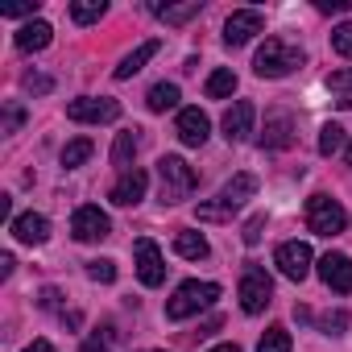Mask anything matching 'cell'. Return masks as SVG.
I'll use <instances>...</instances> for the list:
<instances>
[{
	"label": "cell",
	"mask_w": 352,
	"mask_h": 352,
	"mask_svg": "<svg viewBox=\"0 0 352 352\" xmlns=\"http://www.w3.org/2000/svg\"><path fill=\"white\" fill-rule=\"evenodd\" d=\"M21 120H25V112L13 104V108H9V133H17V129H21Z\"/></svg>",
	"instance_id": "ab89813d"
},
{
	"label": "cell",
	"mask_w": 352,
	"mask_h": 352,
	"mask_svg": "<svg viewBox=\"0 0 352 352\" xmlns=\"http://www.w3.org/2000/svg\"><path fill=\"white\" fill-rule=\"evenodd\" d=\"M331 46H336V54L352 58V21H344V25L331 30Z\"/></svg>",
	"instance_id": "4dcf8cb0"
},
{
	"label": "cell",
	"mask_w": 352,
	"mask_h": 352,
	"mask_svg": "<svg viewBox=\"0 0 352 352\" xmlns=\"http://www.w3.org/2000/svg\"><path fill=\"white\" fill-rule=\"evenodd\" d=\"M241 307H245V315H261L270 302H274V278L265 274V270H257V265H249L245 274H241Z\"/></svg>",
	"instance_id": "5b68a950"
},
{
	"label": "cell",
	"mask_w": 352,
	"mask_h": 352,
	"mask_svg": "<svg viewBox=\"0 0 352 352\" xmlns=\"http://www.w3.org/2000/svg\"><path fill=\"white\" fill-rule=\"evenodd\" d=\"M157 50H162V42H157V38H153V42H141L133 54H124V58H120V67H116V79H133V75H137V71H141V67H145V63H149Z\"/></svg>",
	"instance_id": "d6986e66"
},
{
	"label": "cell",
	"mask_w": 352,
	"mask_h": 352,
	"mask_svg": "<svg viewBox=\"0 0 352 352\" xmlns=\"http://www.w3.org/2000/svg\"><path fill=\"white\" fill-rule=\"evenodd\" d=\"M290 141H294V116H290V112H270V116H265L261 145H265V149H286Z\"/></svg>",
	"instance_id": "9a60e30c"
},
{
	"label": "cell",
	"mask_w": 352,
	"mask_h": 352,
	"mask_svg": "<svg viewBox=\"0 0 352 352\" xmlns=\"http://www.w3.org/2000/svg\"><path fill=\"white\" fill-rule=\"evenodd\" d=\"M87 278H91V282H116V261H108V257L87 261Z\"/></svg>",
	"instance_id": "f546056e"
},
{
	"label": "cell",
	"mask_w": 352,
	"mask_h": 352,
	"mask_svg": "<svg viewBox=\"0 0 352 352\" xmlns=\"http://www.w3.org/2000/svg\"><path fill=\"white\" fill-rule=\"evenodd\" d=\"M13 236H17L21 245H42V241L50 236V224H46V216L25 212V216H17V220H13Z\"/></svg>",
	"instance_id": "2e32d148"
},
{
	"label": "cell",
	"mask_w": 352,
	"mask_h": 352,
	"mask_svg": "<svg viewBox=\"0 0 352 352\" xmlns=\"http://www.w3.org/2000/svg\"><path fill=\"white\" fill-rule=\"evenodd\" d=\"M261 228H265V216H253V220L245 224V232H241L245 245H257V241H261Z\"/></svg>",
	"instance_id": "d590c367"
},
{
	"label": "cell",
	"mask_w": 352,
	"mask_h": 352,
	"mask_svg": "<svg viewBox=\"0 0 352 352\" xmlns=\"http://www.w3.org/2000/svg\"><path fill=\"white\" fill-rule=\"evenodd\" d=\"M174 253L187 257V261H204L212 249H208V241L199 232H179V236H174Z\"/></svg>",
	"instance_id": "ffe728a7"
},
{
	"label": "cell",
	"mask_w": 352,
	"mask_h": 352,
	"mask_svg": "<svg viewBox=\"0 0 352 352\" xmlns=\"http://www.w3.org/2000/svg\"><path fill=\"white\" fill-rule=\"evenodd\" d=\"M79 352H112V327H104V336L96 331V336H91V340H87Z\"/></svg>",
	"instance_id": "836d02e7"
},
{
	"label": "cell",
	"mask_w": 352,
	"mask_h": 352,
	"mask_svg": "<svg viewBox=\"0 0 352 352\" xmlns=\"http://www.w3.org/2000/svg\"><path fill=\"white\" fill-rule=\"evenodd\" d=\"M319 327H323L327 336H340V331L348 327V311H327V315L319 319Z\"/></svg>",
	"instance_id": "1f68e13d"
},
{
	"label": "cell",
	"mask_w": 352,
	"mask_h": 352,
	"mask_svg": "<svg viewBox=\"0 0 352 352\" xmlns=\"http://www.w3.org/2000/svg\"><path fill=\"white\" fill-rule=\"evenodd\" d=\"M253 195H257V174H236V179H228V183H224L220 204L241 208V204H245V199H253Z\"/></svg>",
	"instance_id": "e0dca14e"
},
{
	"label": "cell",
	"mask_w": 352,
	"mask_h": 352,
	"mask_svg": "<svg viewBox=\"0 0 352 352\" xmlns=\"http://www.w3.org/2000/svg\"><path fill=\"white\" fill-rule=\"evenodd\" d=\"M91 149H96V145H91L87 137H75V141H67V149H63V166H67V170L83 166V162L91 157Z\"/></svg>",
	"instance_id": "4316f807"
},
{
	"label": "cell",
	"mask_w": 352,
	"mask_h": 352,
	"mask_svg": "<svg viewBox=\"0 0 352 352\" xmlns=\"http://www.w3.org/2000/svg\"><path fill=\"white\" fill-rule=\"evenodd\" d=\"M294 344H290V331L282 327V323H274L265 336H261V344H257V352H290Z\"/></svg>",
	"instance_id": "83f0119b"
},
{
	"label": "cell",
	"mask_w": 352,
	"mask_h": 352,
	"mask_svg": "<svg viewBox=\"0 0 352 352\" xmlns=\"http://www.w3.org/2000/svg\"><path fill=\"white\" fill-rule=\"evenodd\" d=\"M265 30V17L257 13V9H236L228 21H224V42L228 46H245L253 34H261Z\"/></svg>",
	"instance_id": "8fae6325"
},
{
	"label": "cell",
	"mask_w": 352,
	"mask_h": 352,
	"mask_svg": "<svg viewBox=\"0 0 352 352\" xmlns=\"http://www.w3.org/2000/svg\"><path fill=\"white\" fill-rule=\"evenodd\" d=\"M348 166H352V145H348Z\"/></svg>",
	"instance_id": "ee69618b"
},
{
	"label": "cell",
	"mask_w": 352,
	"mask_h": 352,
	"mask_svg": "<svg viewBox=\"0 0 352 352\" xmlns=\"http://www.w3.org/2000/svg\"><path fill=\"white\" fill-rule=\"evenodd\" d=\"M220 298V286L216 282H183L174 290V298L166 302V319H191L195 311L212 307Z\"/></svg>",
	"instance_id": "3957f363"
},
{
	"label": "cell",
	"mask_w": 352,
	"mask_h": 352,
	"mask_svg": "<svg viewBox=\"0 0 352 352\" xmlns=\"http://www.w3.org/2000/svg\"><path fill=\"white\" fill-rule=\"evenodd\" d=\"M137 129H124V133H116V145H112V166H129L133 157H137Z\"/></svg>",
	"instance_id": "cb8c5ba5"
},
{
	"label": "cell",
	"mask_w": 352,
	"mask_h": 352,
	"mask_svg": "<svg viewBox=\"0 0 352 352\" xmlns=\"http://www.w3.org/2000/svg\"><path fill=\"white\" fill-rule=\"evenodd\" d=\"M25 87L38 91V96H46V91L54 87V79H50V75H25Z\"/></svg>",
	"instance_id": "8d00e7d4"
},
{
	"label": "cell",
	"mask_w": 352,
	"mask_h": 352,
	"mask_svg": "<svg viewBox=\"0 0 352 352\" xmlns=\"http://www.w3.org/2000/svg\"><path fill=\"white\" fill-rule=\"evenodd\" d=\"M204 91H208L212 100H224V96H232V91H236V75H232L228 67H220V71H212V75H208Z\"/></svg>",
	"instance_id": "603a6c76"
},
{
	"label": "cell",
	"mask_w": 352,
	"mask_h": 352,
	"mask_svg": "<svg viewBox=\"0 0 352 352\" xmlns=\"http://www.w3.org/2000/svg\"><path fill=\"white\" fill-rule=\"evenodd\" d=\"M50 38H54V30H50L46 21H30V25H21V30H17V50H25V54L46 50V46H50Z\"/></svg>",
	"instance_id": "ac0fdd59"
},
{
	"label": "cell",
	"mask_w": 352,
	"mask_h": 352,
	"mask_svg": "<svg viewBox=\"0 0 352 352\" xmlns=\"http://www.w3.org/2000/svg\"><path fill=\"white\" fill-rule=\"evenodd\" d=\"M67 116L71 120H79V124H112L116 116H120V104L116 100H108V96H83V100H71L67 104Z\"/></svg>",
	"instance_id": "8992f818"
},
{
	"label": "cell",
	"mask_w": 352,
	"mask_h": 352,
	"mask_svg": "<svg viewBox=\"0 0 352 352\" xmlns=\"http://www.w3.org/2000/svg\"><path fill=\"white\" fill-rule=\"evenodd\" d=\"M307 224L315 236H340L348 224V212L331 199V195H311L307 199Z\"/></svg>",
	"instance_id": "277c9868"
},
{
	"label": "cell",
	"mask_w": 352,
	"mask_h": 352,
	"mask_svg": "<svg viewBox=\"0 0 352 352\" xmlns=\"http://www.w3.org/2000/svg\"><path fill=\"white\" fill-rule=\"evenodd\" d=\"M38 13V0H17V5H0V17H30Z\"/></svg>",
	"instance_id": "d6a6232c"
},
{
	"label": "cell",
	"mask_w": 352,
	"mask_h": 352,
	"mask_svg": "<svg viewBox=\"0 0 352 352\" xmlns=\"http://www.w3.org/2000/svg\"><path fill=\"white\" fill-rule=\"evenodd\" d=\"M340 145H344V129H340V124H323V133H319V153L331 157Z\"/></svg>",
	"instance_id": "f1b7e54d"
},
{
	"label": "cell",
	"mask_w": 352,
	"mask_h": 352,
	"mask_svg": "<svg viewBox=\"0 0 352 352\" xmlns=\"http://www.w3.org/2000/svg\"><path fill=\"white\" fill-rule=\"evenodd\" d=\"M108 13V5L104 0H75L71 5V17H75V25H91V21H100Z\"/></svg>",
	"instance_id": "484cf974"
},
{
	"label": "cell",
	"mask_w": 352,
	"mask_h": 352,
	"mask_svg": "<svg viewBox=\"0 0 352 352\" xmlns=\"http://www.w3.org/2000/svg\"><path fill=\"white\" fill-rule=\"evenodd\" d=\"M25 352H54V344H50V340H34Z\"/></svg>",
	"instance_id": "60d3db41"
},
{
	"label": "cell",
	"mask_w": 352,
	"mask_h": 352,
	"mask_svg": "<svg viewBox=\"0 0 352 352\" xmlns=\"http://www.w3.org/2000/svg\"><path fill=\"white\" fill-rule=\"evenodd\" d=\"M137 278H141V286H162L166 282V261H162V253L149 236L137 241Z\"/></svg>",
	"instance_id": "7c38bea8"
},
{
	"label": "cell",
	"mask_w": 352,
	"mask_h": 352,
	"mask_svg": "<svg viewBox=\"0 0 352 352\" xmlns=\"http://www.w3.org/2000/svg\"><path fill=\"white\" fill-rule=\"evenodd\" d=\"M145 104H149V112H166V108L179 104V87H174V83H153Z\"/></svg>",
	"instance_id": "d4e9b609"
},
{
	"label": "cell",
	"mask_w": 352,
	"mask_h": 352,
	"mask_svg": "<svg viewBox=\"0 0 352 352\" xmlns=\"http://www.w3.org/2000/svg\"><path fill=\"white\" fill-rule=\"evenodd\" d=\"M319 278L336 294H352V257L348 253H323L319 257Z\"/></svg>",
	"instance_id": "9c48e42d"
},
{
	"label": "cell",
	"mask_w": 352,
	"mask_h": 352,
	"mask_svg": "<svg viewBox=\"0 0 352 352\" xmlns=\"http://www.w3.org/2000/svg\"><path fill=\"white\" fill-rule=\"evenodd\" d=\"M145 187H149V174H145V170H124L120 179L112 183L108 199H112L116 208H133V204H141V199H145Z\"/></svg>",
	"instance_id": "30bf717a"
},
{
	"label": "cell",
	"mask_w": 352,
	"mask_h": 352,
	"mask_svg": "<svg viewBox=\"0 0 352 352\" xmlns=\"http://www.w3.org/2000/svg\"><path fill=\"white\" fill-rule=\"evenodd\" d=\"M38 302H42V307H46V311H54V307H58V290H54V286H46V290H42V298H38Z\"/></svg>",
	"instance_id": "f35d334b"
},
{
	"label": "cell",
	"mask_w": 352,
	"mask_h": 352,
	"mask_svg": "<svg viewBox=\"0 0 352 352\" xmlns=\"http://www.w3.org/2000/svg\"><path fill=\"white\" fill-rule=\"evenodd\" d=\"M327 91H336V108H352V67L327 75Z\"/></svg>",
	"instance_id": "44dd1931"
},
{
	"label": "cell",
	"mask_w": 352,
	"mask_h": 352,
	"mask_svg": "<svg viewBox=\"0 0 352 352\" xmlns=\"http://www.w3.org/2000/svg\"><path fill=\"white\" fill-rule=\"evenodd\" d=\"M153 13L166 21V25H183L191 17H199V0H191V5H153Z\"/></svg>",
	"instance_id": "7402d4cb"
},
{
	"label": "cell",
	"mask_w": 352,
	"mask_h": 352,
	"mask_svg": "<svg viewBox=\"0 0 352 352\" xmlns=\"http://www.w3.org/2000/svg\"><path fill=\"white\" fill-rule=\"evenodd\" d=\"M253 116H257V108H253L249 100H236V104L224 112V137H228V141H245V137L253 133Z\"/></svg>",
	"instance_id": "5bb4252c"
},
{
	"label": "cell",
	"mask_w": 352,
	"mask_h": 352,
	"mask_svg": "<svg viewBox=\"0 0 352 352\" xmlns=\"http://www.w3.org/2000/svg\"><path fill=\"white\" fill-rule=\"evenodd\" d=\"M315 9H319V13H348V9H352V0H319Z\"/></svg>",
	"instance_id": "74e56055"
},
{
	"label": "cell",
	"mask_w": 352,
	"mask_h": 352,
	"mask_svg": "<svg viewBox=\"0 0 352 352\" xmlns=\"http://www.w3.org/2000/svg\"><path fill=\"white\" fill-rule=\"evenodd\" d=\"M174 133H179L183 145H204L208 133H212V124H208V116H204L199 108H183V112H179V124H174Z\"/></svg>",
	"instance_id": "4fadbf2b"
},
{
	"label": "cell",
	"mask_w": 352,
	"mask_h": 352,
	"mask_svg": "<svg viewBox=\"0 0 352 352\" xmlns=\"http://www.w3.org/2000/svg\"><path fill=\"white\" fill-rule=\"evenodd\" d=\"M302 50L298 46H290L286 38H265V46L257 50V58H253V71L261 75V79H282V75H290L294 67H302Z\"/></svg>",
	"instance_id": "6da1fadb"
},
{
	"label": "cell",
	"mask_w": 352,
	"mask_h": 352,
	"mask_svg": "<svg viewBox=\"0 0 352 352\" xmlns=\"http://www.w3.org/2000/svg\"><path fill=\"white\" fill-rule=\"evenodd\" d=\"M228 204H199V220H228Z\"/></svg>",
	"instance_id": "e575fe53"
},
{
	"label": "cell",
	"mask_w": 352,
	"mask_h": 352,
	"mask_svg": "<svg viewBox=\"0 0 352 352\" xmlns=\"http://www.w3.org/2000/svg\"><path fill=\"white\" fill-rule=\"evenodd\" d=\"M71 232H75V241L91 245V241H104V236L112 232V220H108L96 204H83V208L71 216Z\"/></svg>",
	"instance_id": "52a82bcc"
},
{
	"label": "cell",
	"mask_w": 352,
	"mask_h": 352,
	"mask_svg": "<svg viewBox=\"0 0 352 352\" xmlns=\"http://www.w3.org/2000/svg\"><path fill=\"white\" fill-rule=\"evenodd\" d=\"M157 179H162V204H183L195 191V183H199L195 170L183 157H174V153H166L157 162Z\"/></svg>",
	"instance_id": "7a4b0ae2"
},
{
	"label": "cell",
	"mask_w": 352,
	"mask_h": 352,
	"mask_svg": "<svg viewBox=\"0 0 352 352\" xmlns=\"http://www.w3.org/2000/svg\"><path fill=\"white\" fill-rule=\"evenodd\" d=\"M274 265H278L290 282H302V278L311 274V245H302V241H286V245H278Z\"/></svg>",
	"instance_id": "ba28073f"
},
{
	"label": "cell",
	"mask_w": 352,
	"mask_h": 352,
	"mask_svg": "<svg viewBox=\"0 0 352 352\" xmlns=\"http://www.w3.org/2000/svg\"><path fill=\"white\" fill-rule=\"evenodd\" d=\"M13 265H17V261H13V253H5V257H0V274H5V278L13 274Z\"/></svg>",
	"instance_id": "b9f144b4"
},
{
	"label": "cell",
	"mask_w": 352,
	"mask_h": 352,
	"mask_svg": "<svg viewBox=\"0 0 352 352\" xmlns=\"http://www.w3.org/2000/svg\"><path fill=\"white\" fill-rule=\"evenodd\" d=\"M208 352H241L236 344H220V348H208Z\"/></svg>",
	"instance_id": "7bdbcfd3"
}]
</instances>
